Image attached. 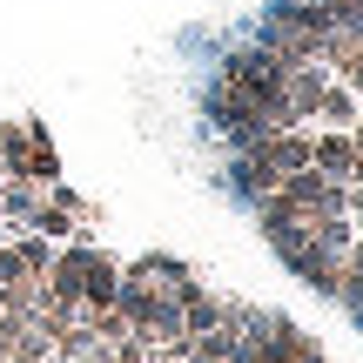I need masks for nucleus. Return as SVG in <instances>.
<instances>
[{"label": "nucleus", "instance_id": "obj_2", "mask_svg": "<svg viewBox=\"0 0 363 363\" xmlns=\"http://www.w3.org/2000/svg\"><path fill=\"white\" fill-rule=\"evenodd\" d=\"M316 108H323L330 121H357V94L350 88H330V81H323V94H316Z\"/></svg>", "mask_w": 363, "mask_h": 363}, {"label": "nucleus", "instance_id": "obj_1", "mask_svg": "<svg viewBox=\"0 0 363 363\" xmlns=\"http://www.w3.org/2000/svg\"><path fill=\"white\" fill-rule=\"evenodd\" d=\"M310 169H316V175H330V182H350V169H357L350 135H323V142H310Z\"/></svg>", "mask_w": 363, "mask_h": 363}, {"label": "nucleus", "instance_id": "obj_3", "mask_svg": "<svg viewBox=\"0 0 363 363\" xmlns=\"http://www.w3.org/2000/svg\"><path fill=\"white\" fill-rule=\"evenodd\" d=\"M350 88L363 94V54H357V61H350Z\"/></svg>", "mask_w": 363, "mask_h": 363}]
</instances>
